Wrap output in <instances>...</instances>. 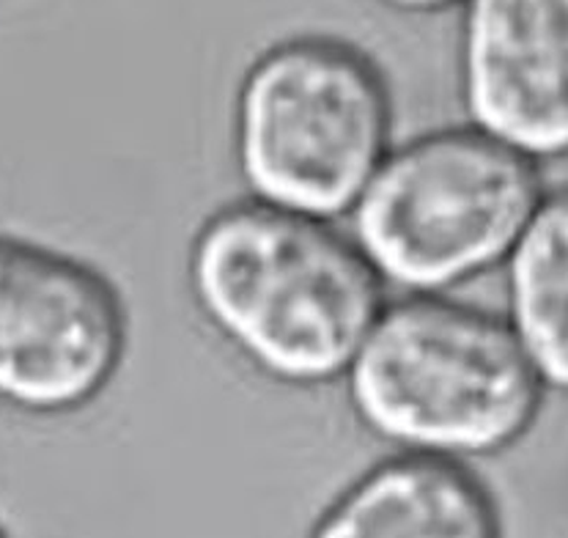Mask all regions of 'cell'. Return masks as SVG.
<instances>
[{
	"instance_id": "obj_9",
	"label": "cell",
	"mask_w": 568,
	"mask_h": 538,
	"mask_svg": "<svg viewBox=\"0 0 568 538\" xmlns=\"http://www.w3.org/2000/svg\"><path fill=\"white\" fill-rule=\"evenodd\" d=\"M379 3L390 6L398 11H413V14H423V11H443L448 6L465 3V0H379Z\"/></svg>"
},
{
	"instance_id": "obj_5",
	"label": "cell",
	"mask_w": 568,
	"mask_h": 538,
	"mask_svg": "<svg viewBox=\"0 0 568 538\" xmlns=\"http://www.w3.org/2000/svg\"><path fill=\"white\" fill-rule=\"evenodd\" d=\"M124 300L104 272L55 247L0 234V407L67 415L119 374Z\"/></svg>"
},
{
	"instance_id": "obj_7",
	"label": "cell",
	"mask_w": 568,
	"mask_h": 538,
	"mask_svg": "<svg viewBox=\"0 0 568 538\" xmlns=\"http://www.w3.org/2000/svg\"><path fill=\"white\" fill-rule=\"evenodd\" d=\"M308 538H503V522L465 461L398 454L346 486Z\"/></svg>"
},
{
	"instance_id": "obj_4",
	"label": "cell",
	"mask_w": 568,
	"mask_h": 538,
	"mask_svg": "<svg viewBox=\"0 0 568 538\" xmlns=\"http://www.w3.org/2000/svg\"><path fill=\"white\" fill-rule=\"evenodd\" d=\"M541 171L475 126L390 149L352 210V242L385 286L443 294L506 264L544 199Z\"/></svg>"
},
{
	"instance_id": "obj_10",
	"label": "cell",
	"mask_w": 568,
	"mask_h": 538,
	"mask_svg": "<svg viewBox=\"0 0 568 538\" xmlns=\"http://www.w3.org/2000/svg\"><path fill=\"white\" fill-rule=\"evenodd\" d=\"M0 538H11V536L3 530V525H0Z\"/></svg>"
},
{
	"instance_id": "obj_2",
	"label": "cell",
	"mask_w": 568,
	"mask_h": 538,
	"mask_svg": "<svg viewBox=\"0 0 568 538\" xmlns=\"http://www.w3.org/2000/svg\"><path fill=\"white\" fill-rule=\"evenodd\" d=\"M344 379L371 434L454 461L519 443L547 393L506 319L439 294L385 305Z\"/></svg>"
},
{
	"instance_id": "obj_1",
	"label": "cell",
	"mask_w": 568,
	"mask_h": 538,
	"mask_svg": "<svg viewBox=\"0 0 568 538\" xmlns=\"http://www.w3.org/2000/svg\"><path fill=\"white\" fill-rule=\"evenodd\" d=\"M187 281L236 355L297 387L344 377L387 305L385 283L352 236L253 199L204 220Z\"/></svg>"
},
{
	"instance_id": "obj_6",
	"label": "cell",
	"mask_w": 568,
	"mask_h": 538,
	"mask_svg": "<svg viewBox=\"0 0 568 538\" xmlns=\"http://www.w3.org/2000/svg\"><path fill=\"white\" fill-rule=\"evenodd\" d=\"M469 126L521 158H568V0H465Z\"/></svg>"
},
{
	"instance_id": "obj_3",
	"label": "cell",
	"mask_w": 568,
	"mask_h": 538,
	"mask_svg": "<svg viewBox=\"0 0 568 538\" xmlns=\"http://www.w3.org/2000/svg\"><path fill=\"white\" fill-rule=\"evenodd\" d=\"M390 135L385 74L341 39L272 44L240 83L234 154L258 204L324 223L352 215L390 154Z\"/></svg>"
},
{
	"instance_id": "obj_8",
	"label": "cell",
	"mask_w": 568,
	"mask_h": 538,
	"mask_svg": "<svg viewBox=\"0 0 568 538\" xmlns=\"http://www.w3.org/2000/svg\"><path fill=\"white\" fill-rule=\"evenodd\" d=\"M506 322L547 390L568 396V184L547 190L506 262Z\"/></svg>"
}]
</instances>
